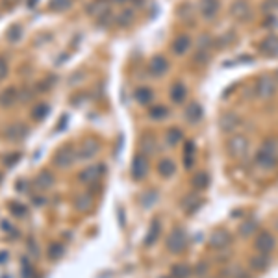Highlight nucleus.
Returning a JSON list of instances; mask_svg holds the SVG:
<instances>
[{"mask_svg": "<svg viewBox=\"0 0 278 278\" xmlns=\"http://www.w3.org/2000/svg\"><path fill=\"white\" fill-rule=\"evenodd\" d=\"M219 124H221V130L223 132H234L236 128H239V124H241V117L234 112H228V114H223L221 119H219Z\"/></svg>", "mask_w": 278, "mask_h": 278, "instance_id": "obj_14", "label": "nucleus"}, {"mask_svg": "<svg viewBox=\"0 0 278 278\" xmlns=\"http://www.w3.org/2000/svg\"><path fill=\"white\" fill-rule=\"evenodd\" d=\"M10 210L15 213L17 217H24L26 213H28V210H26L24 204H21V202H11L10 204Z\"/></svg>", "mask_w": 278, "mask_h": 278, "instance_id": "obj_42", "label": "nucleus"}, {"mask_svg": "<svg viewBox=\"0 0 278 278\" xmlns=\"http://www.w3.org/2000/svg\"><path fill=\"white\" fill-rule=\"evenodd\" d=\"M130 175L134 180H143L149 175V160L145 158V154H135L132 163H130Z\"/></svg>", "mask_w": 278, "mask_h": 278, "instance_id": "obj_10", "label": "nucleus"}, {"mask_svg": "<svg viewBox=\"0 0 278 278\" xmlns=\"http://www.w3.org/2000/svg\"><path fill=\"white\" fill-rule=\"evenodd\" d=\"M202 119V108L199 102H191L187 108H185V121L189 124H197L201 123Z\"/></svg>", "mask_w": 278, "mask_h": 278, "instance_id": "obj_27", "label": "nucleus"}, {"mask_svg": "<svg viewBox=\"0 0 278 278\" xmlns=\"http://www.w3.org/2000/svg\"><path fill=\"white\" fill-rule=\"evenodd\" d=\"M208 271H210V265L204 262H199L197 263V267L193 269V273H195L197 276H204V274H208Z\"/></svg>", "mask_w": 278, "mask_h": 278, "instance_id": "obj_43", "label": "nucleus"}, {"mask_svg": "<svg viewBox=\"0 0 278 278\" xmlns=\"http://www.w3.org/2000/svg\"><path fill=\"white\" fill-rule=\"evenodd\" d=\"M17 98H19V91L15 88H6L4 91L0 93V106L10 108V106H13L17 102Z\"/></svg>", "mask_w": 278, "mask_h": 278, "instance_id": "obj_28", "label": "nucleus"}, {"mask_svg": "<svg viewBox=\"0 0 278 278\" xmlns=\"http://www.w3.org/2000/svg\"><path fill=\"white\" fill-rule=\"evenodd\" d=\"M256 228H258V221H254V219H251V221H247V223H243L241 225V228H239V234L241 236H253L254 232H256Z\"/></svg>", "mask_w": 278, "mask_h": 278, "instance_id": "obj_40", "label": "nucleus"}, {"mask_svg": "<svg viewBox=\"0 0 278 278\" xmlns=\"http://www.w3.org/2000/svg\"><path fill=\"white\" fill-rule=\"evenodd\" d=\"M276 80H278V69H276Z\"/></svg>", "mask_w": 278, "mask_h": 278, "instance_id": "obj_51", "label": "nucleus"}, {"mask_svg": "<svg viewBox=\"0 0 278 278\" xmlns=\"http://www.w3.org/2000/svg\"><path fill=\"white\" fill-rule=\"evenodd\" d=\"M165 139H167V145L176 147V145L182 143V139H184V132H182L180 128H169V130H167V134H165Z\"/></svg>", "mask_w": 278, "mask_h": 278, "instance_id": "obj_33", "label": "nucleus"}, {"mask_svg": "<svg viewBox=\"0 0 278 278\" xmlns=\"http://www.w3.org/2000/svg\"><path fill=\"white\" fill-rule=\"evenodd\" d=\"M78 160V152L74 150L72 145H63L56 150V154L52 158V163L56 165L58 169H69L74 161Z\"/></svg>", "mask_w": 278, "mask_h": 278, "instance_id": "obj_5", "label": "nucleus"}, {"mask_svg": "<svg viewBox=\"0 0 278 278\" xmlns=\"http://www.w3.org/2000/svg\"><path fill=\"white\" fill-rule=\"evenodd\" d=\"M260 50L267 58H278V36H267L260 43Z\"/></svg>", "mask_w": 278, "mask_h": 278, "instance_id": "obj_18", "label": "nucleus"}, {"mask_svg": "<svg viewBox=\"0 0 278 278\" xmlns=\"http://www.w3.org/2000/svg\"><path fill=\"white\" fill-rule=\"evenodd\" d=\"M6 74H8V63L0 58V80H4L6 78Z\"/></svg>", "mask_w": 278, "mask_h": 278, "instance_id": "obj_45", "label": "nucleus"}, {"mask_svg": "<svg viewBox=\"0 0 278 278\" xmlns=\"http://www.w3.org/2000/svg\"><path fill=\"white\" fill-rule=\"evenodd\" d=\"M202 204H204V201L201 199V195H187L184 201H182V208H184V211L187 215L197 213V211L201 210Z\"/></svg>", "mask_w": 278, "mask_h": 278, "instance_id": "obj_20", "label": "nucleus"}, {"mask_svg": "<svg viewBox=\"0 0 278 278\" xmlns=\"http://www.w3.org/2000/svg\"><path fill=\"white\" fill-rule=\"evenodd\" d=\"M134 97L139 104L147 106V104H150L152 100H154V91H152L150 88H137L134 93Z\"/></svg>", "mask_w": 278, "mask_h": 278, "instance_id": "obj_30", "label": "nucleus"}, {"mask_svg": "<svg viewBox=\"0 0 278 278\" xmlns=\"http://www.w3.org/2000/svg\"><path fill=\"white\" fill-rule=\"evenodd\" d=\"M156 169H158V175L161 176V178H173V176L176 175V163L175 160H171V158H161L160 161H158V165H156Z\"/></svg>", "mask_w": 278, "mask_h": 278, "instance_id": "obj_17", "label": "nucleus"}, {"mask_svg": "<svg viewBox=\"0 0 278 278\" xmlns=\"http://www.w3.org/2000/svg\"><path fill=\"white\" fill-rule=\"evenodd\" d=\"M115 4H124V2H126V0H114Z\"/></svg>", "mask_w": 278, "mask_h": 278, "instance_id": "obj_50", "label": "nucleus"}, {"mask_svg": "<svg viewBox=\"0 0 278 278\" xmlns=\"http://www.w3.org/2000/svg\"><path fill=\"white\" fill-rule=\"evenodd\" d=\"M278 163V139L276 137H267L260 145L258 152L254 154V165L260 171H273Z\"/></svg>", "mask_w": 278, "mask_h": 278, "instance_id": "obj_1", "label": "nucleus"}, {"mask_svg": "<svg viewBox=\"0 0 278 278\" xmlns=\"http://www.w3.org/2000/svg\"><path fill=\"white\" fill-rule=\"evenodd\" d=\"M26 135H28V128L22 123H11L4 130V139L8 141H22Z\"/></svg>", "mask_w": 278, "mask_h": 278, "instance_id": "obj_12", "label": "nucleus"}, {"mask_svg": "<svg viewBox=\"0 0 278 278\" xmlns=\"http://www.w3.org/2000/svg\"><path fill=\"white\" fill-rule=\"evenodd\" d=\"M6 256H8L6 253H0V262H6Z\"/></svg>", "mask_w": 278, "mask_h": 278, "instance_id": "obj_49", "label": "nucleus"}, {"mask_svg": "<svg viewBox=\"0 0 278 278\" xmlns=\"http://www.w3.org/2000/svg\"><path fill=\"white\" fill-rule=\"evenodd\" d=\"M195 160H197V145L195 141H187L184 147V167L187 171H191L195 167Z\"/></svg>", "mask_w": 278, "mask_h": 278, "instance_id": "obj_23", "label": "nucleus"}, {"mask_svg": "<svg viewBox=\"0 0 278 278\" xmlns=\"http://www.w3.org/2000/svg\"><path fill=\"white\" fill-rule=\"evenodd\" d=\"M19 158H21V154H19V152H15V156H13V158H6V165H13L17 160H19Z\"/></svg>", "mask_w": 278, "mask_h": 278, "instance_id": "obj_46", "label": "nucleus"}, {"mask_svg": "<svg viewBox=\"0 0 278 278\" xmlns=\"http://www.w3.org/2000/svg\"><path fill=\"white\" fill-rule=\"evenodd\" d=\"M276 10H278V0H265L263 2V11L265 13H273Z\"/></svg>", "mask_w": 278, "mask_h": 278, "instance_id": "obj_44", "label": "nucleus"}, {"mask_svg": "<svg viewBox=\"0 0 278 278\" xmlns=\"http://www.w3.org/2000/svg\"><path fill=\"white\" fill-rule=\"evenodd\" d=\"M52 11H56V13H62V11H67L72 8V0H50L48 2Z\"/></svg>", "mask_w": 278, "mask_h": 278, "instance_id": "obj_35", "label": "nucleus"}, {"mask_svg": "<svg viewBox=\"0 0 278 278\" xmlns=\"http://www.w3.org/2000/svg\"><path fill=\"white\" fill-rule=\"evenodd\" d=\"M104 173H106V165L104 163L91 165V167H86V169H82L78 173V182H80V184H86V185L97 184Z\"/></svg>", "mask_w": 278, "mask_h": 278, "instance_id": "obj_7", "label": "nucleus"}, {"mask_svg": "<svg viewBox=\"0 0 278 278\" xmlns=\"http://www.w3.org/2000/svg\"><path fill=\"white\" fill-rule=\"evenodd\" d=\"M187 98V88L182 82H175V86L171 88V100L175 104H182Z\"/></svg>", "mask_w": 278, "mask_h": 278, "instance_id": "obj_29", "label": "nucleus"}, {"mask_svg": "<svg viewBox=\"0 0 278 278\" xmlns=\"http://www.w3.org/2000/svg\"><path fill=\"white\" fill-rule=\"evenodd\" d=\"M93 204H95V201H93L91 193H80V195H76V199H74V208H76V211H80V213L91 211Z\"/></svg>", "mask_w": 278, "mask_h": 278, "instance_id": "obj_22", "label": "nucleus"}, {"mask_svg": "<svg viewBox=\"0 0 278 278\" xmlns=\"http://www.w3.org/2000/svg\"><path fill=\"white\" fill-rule=\"evenodd\" d=\"M254 248H256V253L271 254L274 248H276V237L269 230L260 232L256 236V239H254Z\"/></svg>", "mask_w": 278, "mask_h": 278, "instance_id": "obj_8", "label": "nucleus"}, {"mask_svg": "<svg viewBox=\"0 0 278 278\" xmlns=\"http://www.w3.org/2000/svg\"><path fill=\"white\" fill-rule=\"evenodd\" d=\"M278 91V84L271 76H260L254 84V93L260 100H271Z\"/></svg>", "mask_w": 278, "mask_h": 278, "instance_id": "obj_4", "label": "nucleus"}, {"mask_svg": "<svg viewBox=\"0 0 278 278\" xmlns=\"http://www.w3.org/2000/svg\"><path fill=\"white\" fill-rule=\"evenodd\" d=\"M54 184H56V176L52 175V171L48 169H43L41 173L36 176V185L39 189H50Z\"/></svg>", "mask_w": 278, "mask_h": 278, "instance_id": "obj_25", "label": "nucleus"}, {"mask_svg": "<svg viewBox=\"0 0 278 278\" xmlns=\"http://www.w3.org/2000/svg\"><path fill=\"white\" fill-rule=\"evenodd\" d=\"M210 184H211V178L206 171H199V173H195L193 178H191V185H193L195 191H206L208 187H210Z\"/></svg>", "mask_w": 278, "mask_h": 278, "instance_id": "obj_21", "label": "nucleus"}, {"mask_svg": "<svg viewBox=\"0 0 278 278\" xmlns=\"http://www.w3.org/2000/svg\"><path fill=\"white\" fill-rule=\"evenodd\" d=\"M230 15L237 21H243L248 15V2L247 0H234L230 8Z\"/></svg>", "mask_w": 278, "mask_h": 278, "instance_id": "obj_24", "label": "nucleus"}, {"mask_svg": "<svg viewBox=\"0 0 278 278\" xmlns=\"http://www.w3.org/2000/svg\"><path fill=\"white\" fill-rule=\"evenodd\" d=\"M141 149L145 150V154H154L156 150H158V141L154 139L152 134H147L141 137Z\"/></svg>", "mask_w": 278, "mask_h": 278, "instance_id": "obj_32", "label": "nucleus"}, {"mask_svg": "<svg viewBox=\"0 0 278 278\" xmlns=\"http://www.w3.org/2000/svg\"><path fill=\"white\" fill-rule=\"evenodd\" d=\"M201 15L206 19V21H211L213 17L219 13L221 10V2L219 0H201Z\"/></svg>", "mask_w": 278, "mask_h": 278, "instance_id": "obj_16", "label": "nucleus"}, {"mask_svg": "<svg viewBox=\"0 0 278 278\" xmlns=\"http://www.w3.org/2000/svg\"><path fill=\"white\" fill-rule=\"evenodd\" d=\"M191 48V37L187 34H180L178 37H175L173 41V52L176 56H185Z\"/></svg>", "mask_w": 278, "mask_h": 278, "instance_id": "obj_19", "label": "nucleus"}, {"mask_svg": "<svg viewBox=\"0 0 278 278\" xmlns=\"http://www.w3.org/2000/svg\"><path fill=\"white\" fill-rule=\"evenodd\" d=\"M171 273H173V278H189L193 269L189 265H185V263H176L175 267L171 269Z\"/></svg>", "mask_w": 278, "mask_h": 278, "instance_id": "obj_34", "label": "nucleus"}, {"mask_svg": "<svg viewBox=\"0 0 278 278\" xmlns=\"http://www.w3.org/2000/svg\"><path fill=\"white\" fill-rule=\"evenodd\" d=\"M269 267H271V258H269V254L258 253L248 260V269H251L253 273H265Z\"/></svg>", "mask_w": 278, "mask_h": 278, "instance_id": "obj_13", "label": "nucleus"}, {"mask_svg": "<svg viewBox=\"0 0 278 278\" xmlns=\"http://www.w3.org/2000/svg\"><path fill=\"white\" fill-rule=\"evenodd\" d=\"M36 2L37 0H28V8H36Z\"/></svg>", "mask_w": 278, "mask_h": 278, "instance_id": "obj_48", "label": "nucleus"}, {"mask_svg": "<svg viewBox=\"0 0 278 278\" xmlns=\"http://www.w3.org/2000/svg\"><path fill=\"white\" fill-rule=\"evenodd\" d=\"M232 243V234L227 228H217V230L211 232L210 236V247L215 248V251H223V248H228Z\"/></svg>", "mask_w": 278, "mask_h": 278, "instance_id": "obj_9", "label": "nucleus"}, {"mask_svg": "<svg viewBox=\"0 0 278 278\" xmlns=\"http://www.w3.org/2000/svg\"><path fill=\"white\" fill-rule=\"evenodd\" d=\"M8 41L10 43H17V41H21V37H22V26L21 24H11L10 28H8Z\"/></svg>", "mask_w": 278, "mask_h": 278, "instance_id": "obj_37", "label": "nucleus"}, {"mask_svg": "<svg viewBox=\"0 0 278 278\" xmlns=\"http://www.w3.org/2000/svg\"><path fill=\"white\" fill-rule=\"evenodd\" d=\"M63 254H65V245L63 243H52L48 247V258L50 260H60V258H63Z\"/></svg>", "mask_w": 278, "mask_h": 278, "instance_id": "obj_38", "label": "nucleus"}, {"mask_svg": "<svg viewBox=\"0 0 278 278\" xmlns=\"http://www.w3.org/2000/svg\"><path fill=\"white\" fill-rule=\"evenodd\" d=\"M109 10H112V6H109V0H91L86 8V13L93 19H97L98 24L102 22V26H106L112 19L109 15Z\"/></svg>", "mask_w": 278, "mask_h": 278, "instance_id": "obj_3", "label": "nucleus"}, {"mask_svg": "<svg viewBox=\"0 0 278 278\" xmlns=\"http://www.w3.org/2000/svg\"><path fill=\"white\" fill-rule=\"evenodd\" d=\"M130 2H132V4H134V6H137V8H139V6H143V2H145V0H130Z\"/></svg>", "mask_w": 278, "mask_h": 278, "instance_id": "obj_47", "label": "nucleus"}, {"mask_svg": "<svg viewBox=\"0 0 278 278\" xmlns=\"http://www.w3.org/2000/svg\"><path fill=\"white\" fill-rule=\"evenodd\" d=\"M117 21V24L121 26V28H126V26H130V22L134 21V11L132 10H124L121 15L115 19Z\"/></svg>", "mask_w": 278, "mask_h": 278, "instance_id": "obj_39", "label": "nucleus"}, {"mask_svg": "<svg viewBox=\"0 0 278 278\" xmlns=\"http://www.w3.org/2000/svg\"><path fill=\"white\" fill-rule=\"evenodd\" d=\"M227 154L232 160H243L248 152V139L245 134H232L227 139Z\"/></svg>", "mask_w": 278, "mask_h": 278, "instance_id": "obj_2", "label": "nucleus"}, {"mask_svg": "<svg viewBox=\"0 0 278 278\" xmlns=\"http://www.w3.org/2000/svg\"><path fill=\"white\" fill-rule=\"evenodd\" d=\"M156 201H158V191L150 189V191H147V193L143 195V201H141V204H143L145 208H150V206H154Z\"/></svg>", "mask_w": 278, "mask_h": 278, "instance_id": "obj_41", "label": "nucleus"}, {"mask_svg": "<svg viewBox=\"0 0 278 278\" xmlns=\"http://www.w3.org/2000/svg\"><path fill=\"white\" fill-rule=\"evenodd\" d=\"M167 115H169V109L165 106H152L149 109V117L154 121H163V119H167Z\"/></svg>", "mask_w": 278, "mask_h": 278, "instance_id": "obj_36", "label": "nucleus"}, {"mask_svg": "<svg viewBox=\"0 0 278 278\" xmlns=\"http://www.w3.org/2000/svg\"><path fill=\"white\" fill-rule=\"evenodd\" d=\"M187 245H189V239L182 228H175L171 232L169 237H167V243H165V247L171 254H182L187 248Z\"/></svg>", "mask_w": 278, "mask_h": 278, "instance_id": "obj_6", "label": "nucleus"}, {"mask_svg": "<svg viewBox=\"0 0 278 278\" xmlns=\"http://www.w3.org/2000/svg\"><path fill=\"white\" fill-rule=\"evenodd\" d=\"M98 150H100V143H98V139L88 137L82 145H80V149L76 150L78 160H91V158H95V156L98 154Z\"/></svg>", "mask_w": 278, "mask_h": 278, "instance_id": "obj_11", "label": "nucleus"}, {"mask_svg": "<svg viewBox=\"0 0 278 278\" xmlns=\"http://www.w3.org/2000/svg\"><path fill=\"white\" fill-rule=\"evenodd\" d=\"M50 114V106L48 104H45V102H39V104H36L34 108H32V112H30V117L34 119V121H43V119H46V115Z\"/></svg>", "mask_w": 278, "mask_h": 278, "instance_id": "obj_31", "label": "nucleus"}, {"mask_svg": "<svg viewBox=\"0 0 278 278\" xmlns=\"http://www.w3.org/2000/svg\"><path fill=\"white\" fill-rule=\"evenodd\" d=\"M160 232H161V225H160V219H152L149 227V232H147V236H145V245L147 247H152L158 239H160Z\"/></svg>", "mask_w": 278, "mask_h": 278, "instance_id": "obj_26", "label": "nucleus"}, {"mask_svg": "<svg viewBox=\"0 0 278 278\" xmlns=\"http://www.w3.org/2000/svg\"><path fill=\"white\" fill-rule=\"evenodd\" d=\"M167 71H169V62H167V60H165L163 56H154L149 62V72L154 78L163 76V74Z\"/></svg>", "mask_w": 278, "mask_h": 278, "instance_id": "obj_15", "label": "nucleus"}]
</instances>
